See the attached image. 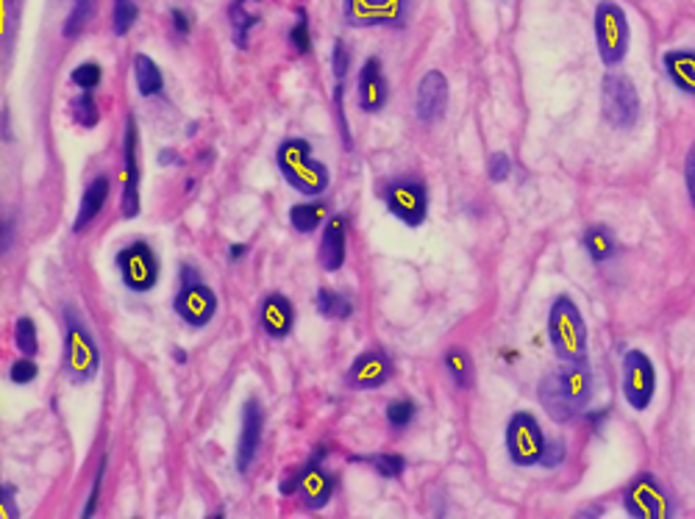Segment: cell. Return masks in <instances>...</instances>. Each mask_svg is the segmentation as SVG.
I'll return each instance as SVG.
<instances>
[{"instance_id": "c3c4849f", "label": "cell", "mask_w": 695, "mask_h": 519, "mask_svg": "<svg viewBox=\"0 0 695 519\" xmlns=\"http://www.w3.org/2000/svg\"><path fill=\"white\" fill-rule=\"evenodd\" d=\"M159 164H181V159H176L173 151H162L159 153Z\"/></svg>"}, {"instance_id": "8992f818", "label": "cell", "mask_w": 695, "mask_h": 519, "mask_svg": "<svg viewBox=\"0 0 695 519\" xmlns=\"http://www.w3.org/2000/svg\"><path fill=\"white\" fill-rule=\"evenodd\" d=\"M326 456H329V451H326V447H317L304 467L281 481V494L290 497L292 492H298L306 511H320V508H326L337 492L334 472H329L326 464H323Z\"/></svg>"}, {"instance_id": "60d3db41", "label": "cell", "mask_w": 695, "mask_h": 519, "mask_svg": "<svg viewBox=\"0 0 695 519\" xmlns=\"http://www.w3.org/2000/svg\"><path fill=\"white\" fill-rule=\"evenodd\" d=\"M106 461H109V458H106V456H103V458H101V464H98V478H96V483H92V492H89V501H87V506H84V514H81V517H84V519L96 517V508H98V494H101V483H103V476H106Z\"/></svg>"}, {"instance_id": "603a6c76", "label": "cell", "mask_w": 695, "mask_h": 519, "mask_svg": "<svg viewBox=\"0 0 695 519\" xmlns=\"http://www.w3.org/2000/svg\"><path fill=\"white\" fill-rule=\"evenodd\" d=\"M662 67L673 87L695 98V51H687V48L668 51L662 56Z\"/></svg>"}, {"instance_id": "4316f807", "label": "cell", "mask_w": 695, "mask_h": 519, "mask_svg": "<svg viewBox=\"0 0 695 519\" xmlns=\"http://www.w3.org/2000/svg\"><path fill=\"white\" fill-rule=\"evenodd\" d=\"M445 369H448L451 381L456 383L459 389H470L476 381V367H473V358H470L468 351H462V347H451L445 351L443 356Z\"/></svg>"}, {"instance_id": "5bb4252c", "label": "cell", "mask_w": 695, "mask_h": 519, "mask_svg": "<svg viewBox=\"0 0 695 519\" xmlns=\"http://www.w3.org/2000/svg\"><path fill=\"white\" fill-rule=\"evenodd\" d=\"M623 397L634 412H645L657 394V369L643 351H629L623 356Z\"/></svg>"}, {"instance_id": "7bdbcfd3", "label": "cell", "mask_w": 695, "mask_h": 519, "mask_svg": "<svg viewBox=\"0 0 695 519\" xmlns=\"http://www.w3.org/2000/svg\"><path fill=\"white\" fill-rule=\"evenodd\" d=\"M170 23H173V31H176L178 37H190L192 34V14L187 12V9H173Z\"/></svg>"}, {"instance_id": "7402d4cb", "label": "cell", "mask_w": 695, "mask_h": 519, "mask_svg": "<svg viewBox=\"0 0 695 519\" xmlns=\"http://www.w3.org/2000/svg\"><path fill=\"white\" fill-rule=\"evenodd\" d=\"M109 194H112V181H109V176H98L87 183V189H84L81 194V206H78L76 219H73V231H87V228L101 217L103 208H106L109 203Z\"/></svg>"}, {"instance_id": "44dd1931", "label": "cell", "mask_w": 695, "mask_h": 519, "mask_svg": "<svg viewBox=\"0 0 695 519\" xmlns=\"http://www.w3.org/2000/svg\"><path fill=\"white\" fill-rule=\"evenodd\" d=\"M348 258V219L342 214L326 219L320 233V248H317V262L326 273H337L345 267Z\"/></svg>"}, {"instance_id": "836d02e7", "label": "cell", "mask_w": 695, "mask_h": 519, "mask_svg": "<svg viewBox=\"0 0 695 519\" xmlns=\"http://www.w3.org/2000/svg\"><path fill=\"white\" fill-rule=\"evenodd\" d=\"M351 461H362V464H374V469L379 476L384 478H401L406 472V458L395 456V453H381V456H351Z\"/></svg>"}, {"instance_id": "4fadbf2b", "label": "cell", "mask_w": 695, "mask_h": 519, "mask_svg": "<svg viewBox=\"0 0 695 519\" xmlns=\"http://www.w3.org/2000/svg\"><path fill=\"white\" fill-rule=\"evenodd\" d=\"M623 508L634 519H668L673 517V506L662 483L652 472H640L623 492Z\"/></svg>"}, {"instance_id": "277c9868", "label": "cell", "mask_w": 695, "mask_h": 519, "mask_svg": "<svg viewBox=\"0 0 695 519\" xmlns=\"http://www.w3.org/2000/svg\"><path fill=\"white\" fill-rule=\"evenodd\" d=\"M548 339L559 362H584L587 358V326L568 294L556 298L548 312Z\"/></svg>"}, {"instance_id": "f6af8a7d", "label": "cell", "mask_w": 695, "mask_h": 519, "mask_svg": "<svg viewBox=\"0 0 695 519\" xmlns=\"http://www.w3.org/2000/svg\"><path fill=\"white\" fill-rule=\"evenodd\" d=\"M684 181H687L690 203H693V208H695V144H693V148H690L687 164H684Z\"/></svg>"}, {"instance_id": "83f0119b", "label": "cell", "mask_w": 695, "mask_h": 519, "mask_svg": "<svg viewBox=\"0 0 695 519\" xmlns=\"http://www.w3.org/2000/svg\"><path fill=\"white\" fill-rule=\"evenodd\" d=\"M315 306L326 319H348L354 314V301L334 289H317Z\"/></svg>"}, {"instance_id": "681fc988", "label": "cell", "mask_w": 695, "mask_h": 519, "mask_svg": "<svg viewBox=\"0 0 695 519\" xmlns=\"http://www.w3.org/2000/svg\"><path fill=\"white\" fill-rule=\"evenodd\" d=\"M3 139H12V131H9V109L3 106Z\"/></svg>"}, {"instance_id": "f907efd6", "label": "cell", "mask_w": 695, "mask_h": 519, "mask_svg": "<svg viewBox=\"0 0 695 519\" xmlns=\"http://www.w3.org/2000/svg\"><path fill=\"white\" fill-rule=\"evenodd\" d=\"M173 356H176V362H178V364L187 362V351H181V347H176V351H173Z\"/></svg>"}, {"instance_id": "1f68e13d", "label": "cell", "mask_w": 695, "mask_h": 519, "mask_svg": "<svg viewBox=\"0 0 695 519\" xmlns=\"http://www.w3.org/2000/svg\"><path fill=\"white\" fill-rule=\"evenodd\" d=\"M14 344H17L20 356L34 358L39 353L37 322L31 317H17V322H14Z\"/></svg>"}, {"instance_id": "d6a6232c", "label": "cell", "mask_w": 695, "mask_h": 519, "mask_svg": "<svg viewBox=\"0 0 695 519\" xmlns=\"http://www.w3.org/2000/svg\"><path fill=\"white\" fill-rule=\"evenodd\" d=\"M287 42H290V48L298 53V56H306V53H312L309 17H306V9L304 7H301L295 12V23L290 26V34H287Z\"/></svg>"}, {"instance_id": "7c38bea8", "label": "cell", "mask_w": 695, "mask_h": 519, "mask_svg": "<svg viewBox=\"0 0 695 519\" xmlns=\"http://www.w3.org/2000/svg\"><path fill=\"white\" fill-rule=\"evenodd\" d=\"M545 433L540 428L538 417L529 412H518L506 422V453L515 467H534L543 461Z\"/></svg>"}, {"instance_id": "d4e9b609", "label": "cell", "mask_w": 695, "mask_h": 519, "mask_svg": "<svg viewBox=\"0 0 695 519\" xmlns=\"http://www.w3.org/2000/svg\"><path fill=\"white\" fill-rule=\"evenodd\" d=\"M131 67L134 81H137V92L142 94V98H156V94H162V89H165V76H162V67H159L151 56L137 53V56L131 59Z\"/></svg>"}, {"instance_id": "f5cc1de1", "label": "cell", "mask_w": 695, "mask_h": 519, "mask_svg": "<svg viewBox=\"0 0 695 519\" xmlns=\"http://www.w3.org/2000/svg\"><path fill=\"white\" fill-rule=\"evenodd\" d=\"M242 3H253V0H242Z\"/></svg>"}, {"instance_id": "ffe728a7", "label": "cell", "mask_w": 695, "mask_h": 519, "mask_svg": "<svg viewBox=\"0 0 695 519\" xmlns=\"http://www.w3.org/2000/svg\"><path fill=\"white\" fill-rule=\"evenodd\" d=\"M260 328L273 342L290 337L295 331V306L287 294L267 292L260 303Z\"/></svg>"}, {"instance_id": "8d00e7d4", "label": "cell", "mask_w": 695, "mask_h": 519, "mask_svg": "<svg viewBox=\"0 0 695 519\" xmlns=\"http://www.w3.org/2000/svg\"><path fill=\"white\" fill-rule=\"evenodd\" d=\"M70 81L76 84L81 92H96L103 81V67L98 62H81L70 73Z\"/></svg>"}, {"instance_id": "2e32d148", "label": "cell", "mask_w": 695, "mask_h": 519, "mask_svg": "<svg viewBox=\"0 0 695 519\" xmlns=\"http://www.w3.org/2000/svg\"><path fill=\"white\" fill-rule=\"evenodd\" d=\"M262 436H265V408H262V403L256 397H248L242 403L240 442H237V469H240V476H248L253 464H256Z\"/></svg>"}, {"instance_id": "816d5d0a", "label": "cell", "mask_w": 695, "mask_h": 519, "mask_svg": "<svg viewBox=\"0 0 695 519\" xmlns=\"http://www.w3.org/2000/svg\"><path fill=\"white\" fill-rule=\"evenodd\" d=\"M7 9H12V17H17V9H20V0H7Z\"/></svg>"}, {"instance_id": "3957f363", "label": "cell", "mask_w": 695, "mask_h": 519, "mask_svg": "<svg viewBox=\"0 0 695 519\" xmlns=\"http://www.w3.org/2000/svg\"><path fill=\"white\" fill-rule=\"evenodd\" d=\"M64 356L62 367L70 383H89L101 372V351L98 342L78 314L76 306H64Z\"/></svg>"}, {"instance_id": "6da1fadb", "label": "cell", "mask_w": 695, "mask_h": 519, "mask_svg": "<svg viewBox=\"0 0 695 519\" xmlns=\"http://www.w3.org/2000/svg\"><path fill=\"white\" fill-rule=\"evenodd\" d=\"M540 403L554 422H570L590 406L593 397V369L584 362H563V367L540 381Z\"/></svg>"}, {"instance_id": "ac0fdd59", "label": "cell", "mask_w": 695, "mask_h": 519, "mask_svg": "<svg viewBox=\"0 0 695 519\" xmlns=\"http://www.w3.org/2000/svg\"><path fill=\"white\" fill-rule=\"evenodd\" d=\"M356 101L365 114L384 112L387 101H390V84H387L384 67L376 56L365 59L362 64L359 78H356Z\"/></svg>"}, {"instance_id": "f546056e", "label": "cell", "mask_w": 695, "mask_h": 519, "mask_svg": "<svg viewBox=\"0 0 695 519\" xmlns=\"http://www.w3.org/2000/svg\"><path fill=\"white\" fill-rule=\"evenodd\" d=\"M96 14V0H73V9H70L67 20H64V39L81 37L84 28L89 26V20Z\"/></svg>"}, {"instance_id": "e0dca14e", "label": "cell", "mask_w": 695, "mask_h": 519, "mask_svg": "<svg viewBox=\"0 0 695 519\" xmlns=\"http://www.w3.org/2000/svg\"><path fill=\"white\" fill-rule=\"evenodd\" d=\"M392 372H395V364L384 351H365L348 367L345 383L348 389H356V392H370V389L384 387Z\"/></svg>"}, {"instance_id": "30bf717a", "label": "cell", "mask_w": 695, "mask_h": 519, "mask_svg": "<svg viewBox=\"0 0 695 519\" xmlns=\"http://www.w3.org/2000/svg\"><path fill=\"white\" fill-rule=\"evenodd\" d=\"M601 109L609 126L626 131L640 119V94L634 81L620 73H607L601 81Z\"/></svg>"}, {"instance_id": "d6986e66", "label": "cell", "mask_w": 695, "mask_h": 519, "mask_svg": "<svg viewBox=\"0 0 695 519\" xmlns=\"http://www.w3.org/2000/svg\"><path fill=\"white\" fill-rule=\"evenodd\" d=\"M448 109V78L440 69H429L415 94V112L420 123H437Z\"/></svg>"}, {"instance_id": "9c48e42d", "label": "cell", "mask_w": 695, "mask_h": 519, "mask_svg": "<svg viewBox=\"0 0 695 519\" xmlns=\"http://www.w3.org/2000/svg\"><path fill=\"white\" fill-rule=\"evenodd\" d=\"M629 20L623 9L615 0H601L595 7V45H598V56L607 67H618L629 53Z\"/></svg>"}, {"instance_id": "b9f144b4", "label": "cell", "mask_w": 695, "mask_h": 519, "mask_svg": "<svg viewBox=\"0 0 695 519\" xmlns=\"http://www.w3.org/2000/svg\"><path fill=\"white\" fill-rule=\"evenodd\" d=\"M565 456H568V451H565V442H548L545 444V453H543V467L554 469L559 467V464L565 461Z\"/></svg>"}, {"instance_id": "9a60e30c", "label": "cell", "mask_w": 695, "mask_h": 519, "mask_svg": "<svg viewBox=\"0 0 695 519\" xmlns=\"http://www.w3.org/2000/svg\"><path fill=\"white\" fill-rule=\"evenodd\" d=\"M123 217L134 219L142 212L139 203V128L137 117L128 114L123 131Z\"/></svg>"}, {"instance_id": "ba28073f", "label": "cell", "mask_w": 695, "mask_h": 519, "mask_svg": "<svg viewBox=\"0 0 695 519\" xmlns=\"http://www.w3.org/2000/svg\"><path fill=\"white\" fill-rule=\"evenodd\" d=\"M114 267L121 273V281L128 292L148 294L156 289L159 278H162V262L159 253L153 251V244L146 239L126 244L114 256Z\"/></svg>"}, {"instance_id": "e575fe53", "label": "cell", "mask_w": 695, "mask_h": 519, "mask_svg": "<svg viewBox=\"0 0 695 519\" xmlns=\"http://www.w3.org/2000/svg\"><path fill=\"white\" fill-rule=\"evenodd\" d=\"M384 414H387V422H390L392 431H404V428H409L412 422H415L417 406H415V401H409V397H401V401L387 403Z\"/></svg>"}, {"instance_id": "d590c367", "label": "cell", "mask_w": 695, "mask_h": 519, "mask_svg": "<svg viewBox=\"0 0 695 519\" xmlns=\"http://www.w3.org/2000/svg\"><path fill=\"white\" fill-rule=\"evenodd\" d=\"M139 20V7L134 0H114V9H112V31L117 37H126L128 31L134 28V23Z\"/></svg>"}, {"instance_id": "ee69618b", "label": "cell", "mask_w": 695, "mask_h": 519, "mask_svg": "<svg viewBox=\"0 0 695 519\" xmlns=\"http://www.w3.org/2000/svg\"><path fill=\"white\" fill-rule=\"evenodd\" d=\"M14 497H17V489H14L12 483H3V486H0V501H3V514H9V517H12V519H17V517H20V508H17V501H14Z\"/></svg>"}, {"instance_id": "bcb514c9", "label": "cell", "mask_w": 695, "mask_h": 519, "mask_svg": "<svg viewBox=\"0 0 695 519\" xmlns=\"http://www.w3.org/2000/svg\"><path fill=\"white\" fill-rule=\"evenodd\" d=\"M248 253H251V244H245V242L228 244V262H240V258H245Z\"/></svg>"}, {"instance_id": "7dc6e473", "label": "cell", "mask_w": 695, "mask_h": 519, "mask_svg": "<svg viewBox=\"0 0 695 519\" xmlns=\"http://www.w3.org/2000/svg\"><path fill=\"white\" fill-rule=\"evenodd\" d=\"M12 242H14V219L3 217V253L12 251Z\"/></svg>"}, {"instance_id": "5b68a950", "label": "cell", "mask_w": 695, "mask_h": 519, "mask_svg": "<svg viewBox=\"0 0 695 519\" xmlns=\"http://www.w3.org/2000/svg\"><path fill=\"white\" fill-rule=\"evenodd\" d=\"M173 312L181 319L184 326L195 328H206L217 314V294L215 289L208 287L201 278L192 264H181L178 267V289L176 298H173Z\"/></svg>"}, {"instance_id": "74e56055", "label": "cell", "mask_w": 695, "mask_h": 519, "mask_svg": "<svg viewBox=\"0 0 695 519\" xmlns=\"http://www.w3.org/2000/svg\"><path fill=\"white\" fill-rule=\"evenodd\" d=\"M39 376V367L31 356H20L14 358L12 367H9V381L17 383V387H26V383H34Z\"/></svg>"}, {"instance_id": "f1b7e54d", "label": "cell", "mask_w": 695, "mask_h": 519, "mask_svg": "<svg viewBox=\"0 0 695 519\" xmlns=\"http://www.w3.org/2000/svg\"><path fill=\"white\" fill-rule=\"evenodd\" d=\"M228 23H231V31H235L237 48H248V37H251L253 26L260 23V14H251V9H245L242 0H235L231 9H228Z\"/></svg>"}, {"instance_id": "8fae6325", "label": "cell", "mask_w": 695, "mask_h": 519, "mask_svg": "<svg viewBox=\"0 0 695 519\" xmlns=\"http://www.w3.org/2000/svg\"><path fill=\"white\" fill-rule=\"evenodd\" d=\"M412 0H342V20L351 28H404Z\"/></svg>"}, {"instance_id": "4dcf8cb0", "label": "cell", "mask_w": 695, "mask_h": 519, "mask_svg": "<svg viewBox=\"0 0 695 519\" xmlns=\"http://www.w3.org/2000/svg\"><path fill=\"white\" fill-rule=\"evenodd\" d=\"M70 114H73V123L81 128H96L101 123V112H98L96 94L92 92H81L70 101Z\"/></svg>"}, {"instance_id": "484cf974", "label": "cell", "mask_w": 695, "mask_h": 519, "mask_svg": "<svg viewBox=\"0 0 695 519\" xmlns=\"http://www.w3.org/2000/svg\"><path fill=\"white\" fill-rule=\"evenodd\" d=\"M584 251L590 253L595 264H604L618 253V242H615L612 231L607 226H590L582 237Z\"/></svg>"}, {"instance_id": "cb8c5ba5", "label": "cell", "mask_w": 695, "mask_h": 519, "mask_svg": "<svg viewBox=\"0 0 695 519\" xmlns=\"http://www.w3.org/2000/svg\"><path fill=\"white\" fill-rule=\"evenodd\" d=\"M287 217H290L292 231L315 233L317 228L326 226V219H329V201L315 198V201L295 203V206H290V214H287Z\"/></svg>"}, {"instance_id": "52a82bcc", "label": "cell", "mask_w": 695, "mask_h": 519, "mask_svg": "<svg viewBox=\"0 0 695 519\" xmlns=\"http://www.w3.org/2000/svg\"><path fill=\"white\" fill-rule=\"evenodd\" d=\"M381 198H384L387 212L395 219H401L404 226L420 228L429 217V187L424 178L417 176H399L381 187Z\"/></svg>"}, {"instance_id": "ab89813d", "label": "cell", "mask_w": 695, "mask_h": 519, "mask_svg": "<svg viewBox=\"0 0 695 519\" xmlns=\"http://www.w3.org/2000/svg\"><path fill=\"white\" fill-rule=\"evenodd\" d=\"M509 173H513V159L506 156V153H493V159H490V167H486V176H490V181L501 183L509 178Z\"/></svg>"}, {"instance_id": "f35d334b", "label": "cell", "mask_w": 695, "mask_h": 519, "mask_svg": "<svg viewBox=\"0 0 695 519\" xmlns=\"http://www.w3.org/2000/svg\"><path fill=\"white\" fill-rule=\"evenodd\" d=\"M348 69H351V51L342 39L334 42V51H331V73H334V81H345Z\"/></svg>"}, {"instance_id": "7a4b0ae2", "label": "cell", "mask_w": 695, "mask_h": 519, "mask_svg": "<svg viewBox=\"0 0 695 519\" xmlns=\"http://www.w3.org/2000/svg\"><path fill=\"white\" fill-rule=\"evenodd\" d=\"M276 167L281 169L287 183L306 198H323L331 183L329 167L317 162L312 144L301 137L281 139L276 148Z\"/></svg>"}]
</instances>
